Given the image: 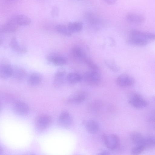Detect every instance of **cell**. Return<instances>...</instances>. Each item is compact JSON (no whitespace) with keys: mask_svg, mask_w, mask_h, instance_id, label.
I'll use <instances>...</instances> for the list:
<instances>
[{"mask_svg":"<svg viewBox=\"0 0 155 155\" xmlns=\"http://www.w3.org/2000/svg\"><path fill=\"white\" fill-rule=\"evenodd\" d=\"M83 78L85 82L89 85L96 86L99 83L101 76L97 71L92 70L86 72L83 75Z\"/></svg>","mask_w":155,"mask_h":155,"instance_id":"cell-1","label":"cell"},{"mask_svg":"<svg viewBox=\"0 0 155 155\" xmlns=\"http://www.w3.org/2000/svg\"><path fill=\"white\" fill-rule=\"evenodd\" d=\"M103 138L105 145L109 149L115 150L119 146V139L115 134L104 135L103 136Z\"/></svg>","mask_w":155,"mask_h":155,"instance_id":"cell-2","label":"cell"},{"mask_svg":"<svg viewBox=\"0 0 155 155\" xmlns=\"http://www.w3.org/2000/svg\"><path fill=\"white\" fill-rule=\"evenodd\" d=\"M129 104L134 107L139 109L146 107L148 104L147 101L139 94L134 93L128 99Z\"/></svg>","mask_w":155,"mask_h":155,"instance_id":"cell-3","label":"cell"},{"mask_svg":"<svg viewBox=\"0 0 155 155\" xmlns=\"http://www.w3.org/2000/svg\"><path fill=\"white\" fill-rule=\"evenodd\" d=\"M117 84L119 86L127 87L132 86L135 83V80L131 76L126 74L119 75L116 81Z\"/></svg>","mask_w":155,"mask_h":155,"instance_id":"cell-4","label":"cell"},{"mask_svg":"<svg viewBox=\"0 0 155 155\" xmlns=\"http://www.w3.org/2000/svg\"><path fill=\"white\" fill-rule=\"evenodd\" d=\"M19 26L15 21L14 16H13L2 25L1 30L4 32H13L16 31Z\"/></svg>","mask_w":155,"mask_h":155,"instance_id":"cell-5","label":"cell"},{"mask_svg":"<svg viewBox=\"0 0 155 155\" xmlns=\"http://www.w3.org/2000/svg\"><path fill=\"white\" fill-rule=\"evenodd\" d=\"M51 121V119L49 116L46 115H41L36 120V127L40 130H43L48 127Z\"/></svg>","mask_w":155,"mask_h":155,"instance_id":"cell-6","label":"cell"},{"mask_svg":"<svg viewBox=\"0 0 155 155\" xmlns=\"http://www.w3.org/2000/svg\"><path fill=\"white\" fill-rule=\"evenodd\" d=\"M84 18L86 22L91 25H97L100 21L99 17L91 11H86L84 15Z\"/></svg>","mask_w":155,"mask_h":155,"instance_id":"cell-7","label":"cell"},{"mask_svg":"<svg viewBox=\"0 0 155 155\" xmlns=\"http://www.w3.org/2000/svg\"><path fill=\"white\" fill-rule=\"evenodd\" d=\"M126 18L129 22L135 25L141 24L145 21V18L143 15L134 13L127 14Z\"/></svg>","mask_w":155,"mask_h":155,"instance_id":"cell-8","label":"cell"},{"mask_svg":"<svg viewBox=\"0 0 155 155\" xmlns=\"http://www.w3.org/2000/svg\"><path fill=\"white\" fill-rule=\"evenodd\" d=\"M87 95L84 91H79L74 94L68 98L67 102L70 104H79L84 101Z\"/></svg>","mask_w":155,"mask_h":155,"instance_id":"cell-9","label":"cell"},{"mask_svg":"<svg viewBox=\"0 0 155 155\" xmlns=\"http://www.w3.org/2000/svg\"><path fill=\"white\" fill-rule=\"evenodd\" d=\"M130 35L148 41L155 40V34L144 32L136 29H133L130 31Z\"/></svg>","mask_w":155,"mask_h":155,"instance_id":"cell-10","label":"cell"},{"mask_svg":"<svg viewBox=\"0 0 155 155\" xmlns=\"http://www.w3.org/2000/svg\"><path fill=\"white\" fill-rule=\"evenodd\" d=\"M13 109L15 112L19 115H25L29 111V108L27 105L22 101L15 102L14 104Z\"/></svg>","mask_w":155,"mask_h":155,"instance_id":"cell-11","label":"cell"},{"mask_svg":"<svg viewBox=\"0 0 155 155\" xmlns=\"http://www.w3.org/2000/svg\"><path fill=\"white\" fill-rule=\"evenodd\" d=\"M60 124L64 127H68L71 125L72 122V118L70 114L66 111L62 112L58 118Z\"/></svg>","mask_w":155,"mask_h":155,"instance_id":"cell-12","label":"cell"},{"mask_svg":"<svg viewBox=\"0 0 155 155\" xmlns=\"http://www.w3.org/2000/svg\"><path fill=\"white\" fill-rule=\"evenodd\" d=\"M47 60L50 63L56 66H61L65 64L67 60L66 58L61 55L51 54L47 57Z\"/></svg>","mask_w":155,"mask_h":155,"instance_id":"cell-13","label":"cell"},{"mask_svg":"<svg viewBox=\"0 0 155 155\" xmlns=\"http://www.w3.org/2000/svg\"><path fill=\"white\" fill-rule=\"evenodd\" d=\"M85 127L87 131L91 134L97 133L100 129V126L95 120H88L86 123Z\"/></svg>","mask_w":155,"mask_h":155,"instance_id":"cell-14","label":"cell"},{"mask_svg":"<svg viewBox=\"0 0 155 155\" xmlns=\"http://www.w3.org/2000/svg\"><path fill=\"white\" fill-rule=\"evenodd\" d=\"M14 69L8 64L2 65L0 67V76L1 78L6 79L12 76Z\"/></svg>","mask_w":155,"mask_h":155,"instance_id":"cell-15","label":"cell"},{"mask_svg":"<svg viewBox=\"0 0 155 155\" xmlns=\"http://www.w3.org/2000/svg\"><path fill=\"white\" fill-rule=\"evenodd\" d=\"M65 78V72L63 70H59L54 74L53 79L54 86L58 87L61 86L64 83Z\"/></svg>","mask_w":155,"mask_h":155,"instance_id":"cell-16","label":"cell"},{"mask_svg":"<svg viewBox=\"0 0 155 155\" xmlns=\"http://www.w3.org/2000/svg\"><path fill=\"white\" fill-rule=\"evenodd\" d=\"M129 45L137 46H143L147 45L149 41L136 37L130 36L127 40Z\"/></svg>","mask_w":155,"mask_h":155,"instance_id":"cell-17","label":"cell"},{"mask_svg":"<svg viewBox=\"0 0 155 155\" xmlns=\"http://www.w3.org/2000/svg\"><path fill=\"white\" fill-rule=\"evenodd\" d=\"M130 138L132 142L136 145H143L145 147L146 137L141 133L137 132H133L130 135Z\"/></svg>","mask_w":155,"mask_h":155,"instance_id":"cell-18","label":"cell"},{"mask_svg":"<svg viewBox=\"0 0 155 155\" xmlns=\"http://www.w3.org/2000/svg\"><path fill=\"white\" fill-rule=\"evenodd\" d=\"M11 48L15 51L19 53H24L26 51V48L19 43L17 38H12L10 42Z\"/></svg>","mask_w":155,"mask_h":155,"instance_id":"cell-19","label":"cell"},{"mask_svg":"<svg viewBox=\"0 0 155 155\" xmlns=\"http://www.w3.org/2000/svg\"><path fill=\"white\" fill-rule=\"evenodd\" d=\"M15 21L19 26H27L31 22L29 17L24 15H18L14 16Z\"/></svg>","mask_w":155,"mask_h":155,"instance_id":"cell-20","label":"cell"},{"mask_svg":"<svg viewBox=\"0 0 155 155\" xmlns=\"http://www.w3.org/2000/svg\"><path fill=\"white\" fill-rule=\"evenodd\" d=\"M82 77L78 73L72 72L69 73L66 77L67 81L71 84L77 83L81 81Z\"/></svg>","mask_w":155,"mask_h":155,"instance_id":"cell-21","label":"cell"},{"mask_svg":"<svg viewBox=\"0 0 155 155\" xmlns=\"http://www.w3.org/2000/svg\"><path fill=\"white\" fill-rule=\"evenodd\" d=\"M42 80L41 75L37 73L31 74L28 79V84L32 86H36L40 83Z\"/></svg>","mask_w":155,"mask_h":155,"instance_id":"cell-22","label":"cell"},{"mask_svg":"<svg viewBox=\"0 0 155 155\" xmlns=\"http://www.w3.org/2000/svg\"><path fill=\"white\" fill-rule=\"evenodd\" d=\"M68 26L69 30L72 33L81 31L83 28V23L80 21L70 22Z\"/></svg>","mask_w":155,"mask_h":155,"instance_id":"cell-23","label":"cell"},{"mask_svg":"<svg viewBox=\"0 0 155 155\" xmlns=\"http://www.w3.org/2000/svg\"><path fill=\"white\" fill-rule=\"evenodd\" d=\"M71 52L74 57L82 61L86 57L83 50L78 46L74 47L72 49Z\"/></svg>","mask_w":155,"mask_h":155,"instance_id":"cell-24","label":"cell"},{"mask_svg":"<svg viewBox=\"0 0 155 155\" xmlns=\"http://www.w3.org/2000/svg\"><path fill=\"white\" fill-rule=\"evenodd\" d=\"M55 29L58 32L66 36H70L73 33L69 29L68 25L64 24L57 25L55 27Z\"/></svg>","mask_w":155,"mask_h":155,"instance_id":"cell-25","label":"cell"},{"mask_svg":"<svg viewBox=\"0 0 155 155\" xmlns=\"http://www.w3.org/2000/svg\"><path fill=\"white\" fill-rule=\"evenodd\" d=\"M104 62L107 66L112 71L117 72L119 70V66L114 60L111 59H106Z\"/></svg>","mask_w":155,"mask_h":155,"instance_id":"cell-26","label":"cell"},{"mask_svg":"<svg viewBox=\"0 0 155 155\" xmlns=\"http://www.w3.org/2000/svg\"><path fill=\"white\" fill-rule=\"evenodd\" d=\"M12 76L18 80H21L24 79L26 76V73L23 70L21 69H16L13 70Z\"/></svg>","mask_w":155,"mask_h":155,"instance_id":"cell-27","label":"cell"},{"mask_svg":"<svg viewBox=\"0 0 155 155\" xmlns=\"http://www.w3.org/2000/svg\"><path fill=\"white\" fill-rule=\"evenodd\" d=\"M146 147L143 145H136L133 148L131 153L133 155H138L142 153L146 149Z\"/></svg>","mask_w":155,"mask_h":155,"instance_id":"cell-28","label":"cell"},{"mask_svg":"<svg viewBox=\"0 0 155 155\" xmlns=\"http://www.w3.org/2000/svg\"><path fill=\"white\" fill-rule=\"evenodd\" d=\"M145 146L146 148L155 147V137H146Z\"/></svg>","mask_w":155,"mask_h":155,"instance_id":"cell-29","label":"cell"},{"mask_svg":"<svg viewBox=\"0 0 155 155\" xmlns=\"http://www.w3.org/2000/svg\"><path fill=\"white\" fill-rule=\"evenodd\" d=\"M84 62L90 68L93 70H96L98 69L97 66L90 59L86 57L83 60Z\"/></svg>","mask_w":155,"mask_h":155,"instance_id":"cell-30","label":"cell"},{"mask_svg":"<svg viewBox=\"0 0 155 155\" xmlns=\"http://www.w3.org/2000/svg\"><path fill=\"white\" fill-rule=\"evenodd\" d=\"M51 15L54 18L58 16L59 13V10L57 6L54 7L51 11Z\"/></svg>","mask_w":155,"mask_h":155,"instance_id":"cell-31","label":"cell"},{"mask_svg":"<svg viewBox=\"0 0 155 155\" xmlns=\"http://www.w3.org/2000/svg\"><path fill=\"white\" fill-rule=\"evenodd\" d=\"M104 2L108 5H113L114 4L117 0H104Z\"/></svg>","mask_w":155,"mask_h":155,"instance_id":"cell-32","label":"cell"},{"mask_svg":"<svg viewBox=\"0 0 155 155\" xmlns=\"http://www.w3.org/2000/svg\"><path fill=\"white\" fill-rule=\"evenodd\" d=\"M100 154L101 155H107V154H110L109 153L106 151H103L101 152L100 153Z\"/></svg>","mask_w":155,"mask_h":155,"instance_id":"cell-33","label":"cell"},{"mask_svg":"<svg viewBox=\"0 0 155 155\" xmlns=\"http://www.w3.org/2000/svg\"><path fill=\"white\" fill-rule=\"evenodd\" d=\"M8 1H14L15 0H7Z\"/></svg>","mask_w":155,"mask_h":155,"instance_id":"cell-34","label":"cell"},{"mask_svg":"<svg viewBox=\"0 0 155 155\" xmlns=\"http://www.w3.org/2000/svg\"><path fill=\"white\" fill-rule=\"evenodd\" d=\"M78 0V1H81V0Z\"/></svg>","mask_w":155,"mask_h":155,"instance_id":"cell-35","label":"cell"}]
</instances>
